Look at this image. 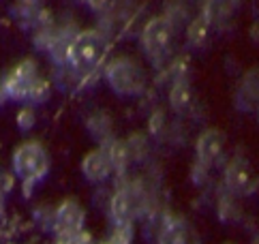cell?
<instances>
[{
  "mask_svg": "<svg viewBox=\"0 0 259 244\" xmlns=\"http://www.w3.org/2000/svg\"><path fill=\"white\" fill-rule=\"evenodd\" d=\"M13 172L20 178L26 193L32 191L50 172V154L39 142H26L13 152Z\"/></svg>",
  "mask_w": 259,
  "mask_h": 244,
  "instance_id": "6da1fadb",
  "label": "cell"
},
{
  "mask_svg": "<svg viewBox=\"0 0 259 244\" xmlns=\"http://www.w3.org/2000/svg\"><path fill=\"white\" fill-rule=\"evenodd\" d=\"M105 79L109 84V88L120 97H137L146 88L144 69L140 67V62H135L128 56H120V58H114L107 64Z\"/></svg>",
  "mask_w": 259,
  "mask_h": 244,
  "instance_id": "7a4b0ae2",
  "label": "cell"
},
{
  "mask_svg": "<svg viewBox=\"0 0 259 244\" xmlns=\"http://www.w3.org/2000/svg\"><path fill=\"white\" fill-rule=\"evenodd\" d=\"M105 54V39L97 30H81L71 39L67 50V64L79 73H88L99 67Z\"/></svg>",
  "mask_w": 259,
  "mask_h": 244,
  "instance_id": "3957f363",
  "label": "cell"
},
{
  "mask_svg": "<svg viewBox=\"0 0 259 244\" xmlns=\"http://www.w3.org/2000/svg\"><path fill=\"white\" fill-rule=\"evenodd\" d=\"M171 43V24L167 17H152L142 30V48L146 56L159 62L169 50Z\"/></svg>",
  "mask_w": 259,
  "mask_h": 244,
  "instance_id": "277c9868",
  "label": "cell"
},
{
  "mask_svg": "<svg viewBox=\"0 0 259 244\" xmlns=\"http://www.w3.org/2000/svg\"><path fill=\"white\" fill-rule=\"evenodd\" d=\"M225 186L229 193L248 197L259 189V180L244 158H234L225 165Z\"/></svg>",
  "mask_w": 259,
  "mask_h": 244,
  "instance_id": "5b68a950",
  "label": "cell"
},
{
  "mask_svg": "<svg viewBox=\"0 0 259 244\" xmlns=\"http://www.w3.org/2000/svg\"><path fill=\"white\" fill-rule=\"evenodd\" d=\"M36 77H39V71H36L34 60L28 58V60L20 62L11 73L7 75V79L3 82L9 99H13V101H28L30 88H32V84L36 82Z\"/></svg>",
  "mask_w": 259,
  "mask_h": 244,
  "instance_id": "8992f818",
  "label": "cell"
},
{
  "mask_svg": "<svg viewBox=\"0 0 259 244\" xmlns=\"http://www.w3.org/2000/svg\"><path fill=\"white\" fill-rule=\"evenodd\" d=\"M52 221L56 236H71V233L84 231V210L73 199H64L52 214Z\"/></svg>",
  "mask_w": 259,
  "mask_h": 244,
  "instance_id": "52a82bcc",
  "label": "cell"
},
{
  "mask_svg": "<svg viewBox=\"0 0 259 244\" xmlns=\"http://www.w3.org/2000/svg\"><path fill=\"white\" fill-rule=\"evenodd\" d=\"M114 170V163H112V156H109L107 148L101 144L99 148H95L92 152H88L81 161V174H84L90 182H103L112 176Z\"/></svg>",
  "mask_w": 259,
  "mask_h": 244,
  "instance_id": "ba28073f",
  "label": "cell"
},
{
  "mask_svg": "<svg viewBox=\"0 0 259 244\" xmlns=\"http://www.w3.org/2000/svg\"><path fill=\"white\" fill-rule=\"evenodd\" d=\"M225 148V135L219 129H206L203 133L197 137L195 144V152H197V163L203 167L214 165Z\"/></svg>",
  "mask_w": 259,
  "mask_h": 244,
  "instance_id": "9c48e42d",
  "label": "cell"
},
{
  "mask_svg": "<svg viewBox=\"0 0 259 244\" xmlns=\"http://www.w3.org/2000/svg\"><path fill=\"white\" fill-rule=\"evenodd\" d=\"M236 105L242 111L257 109L259 105V71H248L236 95Z\"/></svg>",
  "mask_w": 259,
  "mask_h": 244,
  "instance_id": "30bf717a",
  "label": "cell"
},
{
  "mask_svg": "<svg viewBox=\"0 0 259 244\" xmlns=\"http://www.w3.org/2000/svg\"><path fill=\"white\" fill-rule=\"evenodd\" d=\"M236 7H238V0H208L206 7H203V17L210 24L219 26L225 20H229Z\"/></svg>",
  "mask_w": 259,
  "mask_h": 244,
  "instance_id": "8fae6325",
  "label": "cell"
},
{
  "mask_svg": "<svg viewBox=\"0 0 259 244\" xmlns=\"http://www.w3.org/2000/svg\"><path fill=\"white\" fill-rule=\"evenodd\" d=\"M169 103L176 111H184L191 105V88L184 79H176L169 90Z\"/></svg>",
  "mask_w": 259,
  "mask_h": 244,
  "instance_id": "7c38bea8",
  "label": "cell"
},
{
  "mask_svg": "<svg viewBox=\"0 0 259 244\" xmlns=\"http://www.w3.org/2000/svg\"><path fill=\"white\" fill-rule=\"evenodd\" d=\"M210 26H212V24H210L203 15L197 17V20L189 26L187 39H189V43L193 45V48H203V45H206L208 34H210Z\"/></svg>",
  "mask_w": 259,
  "mask_h": 244,
  "instance_id": "4fadbf2b",
  "label": "cell"
},
{
  "mask_svg": "<svg viewBox=\"0 0 259 244\" xmlns=\"http://www.w3.org/2000/svg\"><path fill=\"white\" fill-rule=\"evenodd\" d=\"M50 92H52L50 82L43 79L41 75H39V77H36V82L32 84V88H30L28 101H30V103H45V101L50 99Z\"/></svg>",
  "mask_w": 259,
  "mask_h": 244,
  "instance_id": "5bb4252c",
  "label": "cell"
},
{
  "mask_svg": "<svg viewBox=\"0 0 259 244\" xmlns=\"http://www.w3.org/2000/svg\"><path fill=\"white\" fill-rule=\"evenodd\" d=\"M17 125H20L22 131L32 129V125H34V111H32V107H24L20 114H17Z\"/></svg>",
  "mask_w": 259,
  "mask_h": 244,
  "instance_id": "9a60e30c",
  "label": "cell"
},
{
  "mask_svg": "<svg viewBox=\"0 0 259 244\" xmlns=\"http://www.w3.org/2000/svg\"><path fill=\"white\" fill-rule=\"evenodd\" d=\"M92 11H97V13H105V11H109L114 5H116V0H88L86 3Z\"/></svg>",
  "mask_w": 259,
  "mask_h": 244,
  "instance_id": "2e32d148",
  "label": "cell"
},
{
  "mask_svg": "<svg viewBox=\"0 0 259 244\" xmlns=\"http://www.w3.org/2000/svg\"><path fill=\"white\" fill-rule=\"evenodd\" d=\"M3 212H5V204H3V195H0V219H3Z\"/></svg>",
  "mask_w": 259,
  "mask_h": 244,
  "instance_id": "e0dca14e",
  "label": "cell"
},
{
  "mask_svg": "<svg viewBox=\"0 0 259 244\" xmlns=\"http://www.w3.org/2000/svg\"><path fill=\"white\" fill-rule=\"evenodd\" d=\"M255 111H257V118H259V105H257V109H255Z\"/></svg>",
  "mask_w": 259,
  "mask_h": 244,
  "instance_id": "ac0fdd59",
  "label": "cell"
},
{
  "mask_svg": "<svg viewBox=\"0 0 259 244\" xmlns=\"http://www.w3.org/2000/svg\"><path fill=\"white\" fill-rule=\"evenodd\" d=\"M253 244H259V238H257V240H253Z\"/></svg>",
  "mask_w": 259,
  "mask_h": 244,
  "instance_id": "d6986e66",
  "label": "cell"
},
{
  "mask_svg": "<svg viewBox=\"0 0 259 244\" xmlns=\"http://www.w3.org/2000/svg\"><path fill=\"white\" fill-rule=\"evenodd\" d=\"M79 3H88V0H79Z\"/></svg>",
  "mask_w": 259,
  "mask_h": 244,
  "instance_id": "ffe728a7",
  "label": "cell"
},
{
  "mask_svg": "<svg viewBox=\"0 0 259 244\" xmlns=\"http://www.w3.org/2000/svg\"><path fill=\"white\" fill-rule=\"evenodd\" d=\"M227 244H229V242H227Z\"/></svg>",
  "mask_w": 259,
  "mask_h": 244,
  "instance_id": "44dd1931",
  "label": "cell"
}]
</instances>
